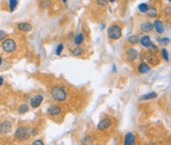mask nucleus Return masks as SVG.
<instances>
[{
	"mask_svg": "<svg viewBox=\"0 0 171 145\" xmlns=\"http://www.w3.org/2000/svg\"><path fill=\"white\" fill-rule=\"evenodd\" d=\"M115 1H116V0H109V2H111V3H113Z\"/></svg>",
	"mask_w": 171,
	"mask_h": 145,
	"instance_id": "36",
	"label": "nucleus"
},
{
	"mask_svg": "<svg viewBox=\"0 0 171 145\" xmlns=\"http://www.w3.org/2000/svg\"><path fill=\"white\" fill-rule=\"evenodd\" d=\"M161 53H162V56L164 58V60L165 61H168L169 60V56H168V51H167L166 48H162L161 49Z\"/></svg>",
	"mask_w": 171,
	"mask_h": 145,
	"instance_id": "27",
	"label": "nucleus"
},
{
	"mask_svg": "<svg viewBox=\"0 0 171 145\" xmlns=\"http://www.w3.org/2000/svg\"><path fill=\"white\" fill-rule=\"evenodd\" d=\"M113 72H117V66L113 64Z\"/></svg>",
	"mask_w": 171,
	"mask_h": 145,
	"instance_id": "34",
	"label": "nucleus"
},
{
	"mask_svg": "<svg viewBox=\"0 0 171 145\" xmlns=\"http://www.w3.org/2000/svg\"><path fill=\"white\" fill-rule=\"evenodd\" d=\"M110 125H111V121H110V119L104 118V119H102L100 122H99L98 125H97V127H98L99 130L104 131V130H106V129H108L109 127H110Z\"/></svg>",
	"mask_w": 171,
	"mask_h": 145,
	"instance_id": "7",
	"label": "nucleus"
},
{
	"mask_svg": "<svg viewBox=\"0 0 171 145\" xmlns=\"http://www.w3.org/2000/svg\"><path fill=\"white\" fill-rule=\"evenodd\" d=\"M18 4V0H9V11L13 12L15 10V8L17 7Z\"/></svg>",
	"mask_w": 171,
	"mask_h": 145,
	"instance_id": "24",
	"label": "nucleus"
},
{
	"mask_svg": "<svg viewBox=\"0 0 171 145\" xmlns=\"http://www.w3.org/2000/svg\"><path fill=\"white\" fill-rule=\"evenodd\" d=\"M141 31L144 33H150L153 31V26H152V24L150 22H148V21H145V22L142 23L141 25Z\"/></svg>",
	"mask_w": 171,
	"mask_h": 145,
	"instance_id": "10",
	"label": "nucleus"
},
{
	"mask_svg": "<svg viewBox=\"0 0 171 145\" xmlns=\"http://www.w3.org/2000/svg\"><path fill=\"white\" fill-rule=\"evenodd\" d=\"M12 129V123L9 121H4L0 124V134L6 135L11 131Z\"/></svg>",
	"mask_w": 171,
	"mask_h": 145,
	"instance_id": "5",
	"label": "nucleus"
},
{
	"mask_svg": "<svg viewBox=\"0 0 171 145\" xmlns=\"http://www.w3.org/2000/svg\"><path fill=\"white\" fill-rule=\"evenodd\" d=\"M63 49V44H60L57 47V49H55V54L57 55H60L61 54V51Z\"/></svg>",
	"mask_w": 171,
	"mask_h": 145,
	"instance_id": "30",
	"label": "nucleus"
},
{
	"mask_svg": "<svg viewBox=\"0 0 171 145\" xmlns=\"http://www.w3.org/2000/svg\"><path fill=\"white\" fill-rule=\"evenodd\" d=\"M33 145H43V140L38 139V140L34 141V142H33Z\"/></svg>",
	"mask_w": 171,
	"mask_h": 145,
	"instance_id": "33",
	"label": "nucleus"
},
{
	"mask_svg": "<svg viewBox=\"0 0 171 145\" xmlns=\"http://www.w3.org/2000/svg\"><path fill=\"white\" fill-rule=\"evenodd\" d=\"M51 95L55 101H58V102L64 101L65 99H66V92L64 91L63 88L60 87V86L52 87L51 89Z\"/></svg>",
	"mask_w": 171,
	"mask_h": 145,
	"instance_id": "1",
	"label": "nucleus"
},
{
	"mask_svg": "<svg viewBox=\"0 0 171 145\" xmlns=\"http://www.w3.org/2000/svg\"><path fill=\"white\" fill-rule=\"evenodd\" d=\"M93 139L90 136H85L83 139L81 140V143L82 144H91L92 143Z\"/></svg>",
	"mask_w": 171,
	"mask_h": 145,
	"instance_id": "29",
	"label": "nucleus"
},
{
	"mask_svg": "<svg viewBox=\"0 0 171 145\" xmlns=\"http://www.w3.org/2000/svg\"><path fill=\"white\" fill-rule=\"evenodd\" d=\"M128 42H129V44H130V45H136L139 42V36H136V35L130 36L128 38Z\"/></svg>",
	"mask_w": 171,
	"mask_h": 145,
	"instance_id": "20",
	"label": "nucleus"
},
{
	"mask_svg": "<svg viewBox=\"0 0 171 145\" xmlns=\"http://www.w3.org/2000/svg\"><path fill=\"white\" fill-rule=\"evenodd\" d=\"M168 1H169V2H170V1H171V0H168Z\"/></svg>",
	"mask_w": 171,
	"mask_h": 145,
	"instance_id": "39",
	"label": "nucleus"
},
{
	"mask_svg": "<svg viewBox=\"0 0 171 145\" xmlns=\"http://www.w3.org/2000/svg\"><path fill=\"white\" fill-rule=\"evenodd\" d=\"M61 108L60 106H52L51 108L48 109V114L49 116H57L61 113Z\"/></svg>",
	"mask_w": 171,
	"mask_h": 145,
	"instance_id": "13",
	"label": "nucleus"
},
{
	"mask_svg": "<svg viewBox=\"0 0 171 145\" xmlns=\"http://www.w3.org/2000/svg\"><path fill=\"white\" fill-rule=\"evenodd\" d=\"M147 48H150V53H152V54H154V53H156V52L158 51V48H157V47L155 45H153L151 42L150 44V45Z\"/></svg>",
	"mask_w": 171,
	"mask_h": 145,
	"instance_id": "28",
	"label": "nucleus"
},
{
	"mask_svg": "<svg viewBox=\"0 0 171 145\" xmlns=\"http://www.w3.org/2000/svg\"><path fill=\"white\" fill-rule=\"evenodd\" d=\"M96 2L99 6H107L109 0H96Z\"/></svg>",
	"mask_w": 171,
	"mask_h": 145,
	"instance_id": "31",
	"label": "nucleus"
},
{
	"mask_svg": "<svg viewBox=\"0 0 171 145\" xmlns=\"http://www.w3.org/2000/svg\"><path fill=\"white\" fill-rule=\"evenodd\" d=\"M83 41H84V36H83V34H81V33L77 34V35L75 36V38H74V40H73L74 44H75L76 45H80L83 42Z\"/></svg>",
	"mask_w": 171,
	"mask_h": 145,
	"instance_id": "17",
	"label": "nucleus"
},
{
	"mask_svg": "<svg viewBox=\"0 0 171 145\" xmlns=\"http://www.w3.org/2000/svg\"><path fill=\"white\" fill-rule=\"evenodd\" d=\"M3 84V78L2 77H0V86H1Z\"/></svg>",
	"mask_w": 171,
	"mask_h": 145,
	"instance_id": "35",
	"label": "nucleus"
},
{
	"mask_svg": "<svg viewBox=\"0 0 171 145\" xmlns=\"http://www.w3.org/2000/svg\"><path fill=\"white\" fill-rule=\"evenodd\" d=\"M1 63H2V58H1V56H0V65H1Z\"/></svg>",
	"mask_w": 171,
	"mask_h": 145,
	"instance_id": "37",
	"label": "nucleus"
},
{
	"mask_svg": "<svg viewBox=\"0 0 171 145\" xmlns=\"http://www.w3.org/2000/svg\"><path fill=\"white\" fill-rule=\"evenodd\" d=\"M145 13L147 14V16L150 18H155L157 16V11L154 7H150V8H148V10L145 12Z\"/></svg>",
	"mask_w": 171,
	"mask_h": 145,
	"instance_id": "19",
	"label": "nucleus"
},
{
	"mask_svg": "<svg viewBox=\"0 0 171 145\" xmlns=\"http://www.w3.org/2000/svg\"><path fill=\"white\" fill-rule=\"evenodd\" d=\"M139 42H141V45H142V47L148 48L151 44V40L150 38V36L144 35V36H142V38H139Z\"/></svg>",
	"mask_w": 171,
	"mask_h": 145,
	"instance_id": "14",
	"label": "nucleus"
},
{
	"mask_svg": "<svg viewBox=\"0 0 171 145\" xmlns=\"http://www.w3.org/2000/svg\"><path fill=\"white\" fill-rule=\"evenodd\" d=\"M43 100V97L42 95H36V96H34L32 99H31V107L33 108V109H36V108H39L41 106L42 102Z\"/></svg>",
	"mask_w": 171,
	"mask_h": 145,
	"instance_id": "6",
	"label": "nucleus"
},
{
	"mask_svg": "<svg viewBox=\"0 0 171 145\" xmlns=\"http://www.w3.org/2000/svg\"><path fill=\"white\" fill-rule=\"evenodd\" d=\"M17 28H18V30H19V31H21V32H24V33L30 32V31H32V29H33L32 25H31L30 23H28V22L18 23Z\"/></svg>",
	"mask_w": 171,
	"mask_h": 145,
	"instance_id": "9",
	"label": "nucleus"
},
{
	"mask_svg": "<svg viewBox=\"0 0 171 145\" xmlns=\"http://www.w3.org/2000/svg\"><path fill=\"white\" fill-rule=\"evenodd\" d=\"M15 137L20 141L28 140L30 137V129L28 127H24V126H20L15 131Z\"/></svg>",
	"mask_w": 171,
	"mask_h": 145,
	"instance_id": "3",
	"label": "nucleus"
},
{
	"mask_svg": "<svg viewBox=\"0 0 171 145\" xmlns=\"http://www.w3.org/2000/svg\"><path fill=\"white\" fill-rule=\"evenodd\" d=\"M136 141V136L133 132H128L124 139V144L125 145H133Z\"/></svg>",
	"mask_w": 171,
	"mask_h": 145,
	"instance_id": "11",
	"label": "nucleus"
},
{
	"mask_svg": "<svg viewBox=\"0 0 171 145\" xmlns=\"http://www.w3.org/2000/svg\"><path fill=\"white\" fill-rule=\"evenodd\" d=\"M61 1H63V3H66V1H67V0H61Z\"/></svg>",
	"mask_w": 171,
	"mask_h": 145,
	"instance_id": "38",
	"label": "nucleus"
},
{
	"mask_svg": "<svg viewBox=\"0 0 171 145\" xmlns=\"http://www.w3.org/2000/svg\"><path fill=\"white\" fill-rule=\"evenodd\" d=\"M6 38H7V33L4 32L3 30H0V42L5 40Z\"/></svg>",
	"mask_w": 171,
	"mask_h": 145,
	"instance_id": "32",
	"label": "nucleus"
},
{
	"mask_svg": "<svg viewBox=\"0 0 171 145\" xmlns=\"http://www.w3.org/2000/svg\"><path fill=\"white\" fill-rule=\"evenodd\" d=\"M138 55H139V52L135 48H129L126 51V58L127 60L129 61H133L138 57Z\"/></svg>",
	"mask_w": 171,
	"mask_h": 145,
	"instance_id": "8",
	"label": "nucleus"
},
{
	"mask_svg": "<svg viewBox=\"0 0 171 145\" xmlns=\"http://www.w3.org/2000/svg\"><path fill=\"white\" fill-rule=\"evenodd\" d=\"M28 111H29V107H28V105L26 104H22L19 106V108H18V113H19L20 115H23V114L27 113Z\"/></svg>",
	"mask_w": 171,
	"mask_h": 145,
	"instance_id": "21",
	"label": "nucleus"
},
{
	"mask_svg": "<svg viewBox=\"0 0 171 145\" xmlns=\"http://www.w3.org/2000/svg\"><path fill=\"white\" fill-rule=\"evenodd\" d=\"M152 26H153V28L155 29V31H156V32L159 34V35L163 34V32H164V27H163L162 22H161L160 20H155L154 23L152 24Z\"/></svg>",
	"mask_w": 171,
	"mask_h": 145,
	"instance_id": "12",
	"label": "nucleus"
},
{
	"mask_svg": "<svg viewBox=\"0 0 171 145\" xmlns=\"http://www.w3.org/2000/svg\"><path fill=\"white\" fill-rule=\"evenodd\" d=\"M157 97V94L155 92H150V93H147L142 96L139 98V101H142V100H151V99H155Z\"/></svg>",
	"mask_w": 171,
	"mask_h": 145,
	"instance_id": "18",
	"label": "nucleus"
},
{
	"mask_svg": "<svg viewBox=\"0 0 171 145\" xmlns=\"http://www.w3.org/2000/svg\"><path fill=\"white\" fill-rule=\"evenodd\" d=\"M147 61L153 66L157 65V64L159 63V59H158V57L155 54H152V53H150V56L147 57Z\"/></svg>",
	"mask_w": 171,
	"mask_h": 145,
	"instance_id": "16",
	"label": "nucleus"
},
{
	"mask_svg": "<svg viewBox=\"0 0 171 145\" xmlns=\"http://www.w3.org/2000/svg\"><path fill=\"white\" fill-rule=\"evenodd\" d=\"M148 8H150V6H148L147 3H141V4L138 6V9L142 13H145V12L148 10Z\"/></svg>",
	"mask_w": 171,
	"mask_h": 145,
	"instance_id": "23",
	"label": "nucleus"
},
{
	"mask_svg": "<svg viewBox=\"0 0 171 145\" xmlns=\"http://www.w3.org/2000/svg\"><path fill=\"white\" fill-rule=\"evenodd\" d=\"M41 7L43 9H46V8H49V6H51V1L49 0H43V1L41 2Z\"/></svg>",
	"mask_w": 171,
	"mask_h": 145,
	"instance_id": "26",
	"label": "nucleus"
},
{
	"mask_svg": "<svg viewBox=\"0 0 171 145\" xmlns=\"http://www.w3.org/2000/svg\"><path fill=\"white\" fill-rule=\"evenodd\" d=\"M138 70L141 74H147L150 71V66L147 63H141L138 67Z\"/></svg>",
	"mask_w": 171,
	"mask_h": 145,
	"instance_id": "15",
	"label": "nucleus"
},
{
	"mask_svg": "<svg viewBox=\"0 0 171 145\" xmlns=\"http://www.w3.org/2000/svg\"><path fill=\"white\" fill-rule=\"evenodd\" d=\"M107 35L111 40H119L122 37V28L119 25H111L107 30Z\"/></svg>",
	"mask_w": 171,
	"mask_h": 145,
	"instance_id": "2",
	"label": "nucleus"
},
{
	"mask_svg": "<svg viewBox=\"0 0 171 145\" xmlns=\"http://www.w3.org/2000/svg\"><path fill=\"white\" fill-rule=\"evenodd\" d=\"M157 42H159V44L163 45H167L169 44L170 40H169V38H158Z\"/></svg>",
	"mask_w": 171,
	"mask_h": 145,
	"instance_id": "25",
	"label": "nucleus"
},
{
	"mask_svg": "<svg viewBox=\"0 0 171 145\" xmlns=\"http://www.w3.org/2000/svg\"><path fill=\"white\" fill-rule=\"evenodd\" d=\"M83 52H84V51H83L82 48H80L79 47H76L71 49V53H72L73 55H75V56H78V55H81Z\"/></svg>",
	"mask_w": 171,
	"mask_h": 145,
	"instance_id": "22",
	"label": "nucleus"
},
{
	"mask_svg": "<svg viewBox=\"0 0 171 145\" xmlns=\"http://www.w3.org/2000/svg\"><path fill=\"white\" fill-rule=\"evenodd\" d=\"M1 48L6 52H13L16 49V42L12 39H5L1 42Z\"/></svg>",
	"mask_w": 171,
	"mask_h": 145,
	"instance_id": "4",
	"label": "nucleus"
}]
</instances>
